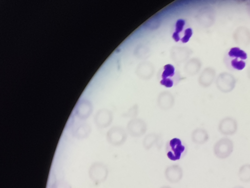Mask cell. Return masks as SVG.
<instances>
[{"instance_id":"obj_4","label":"cell","mask_w":250,"mask_h":188,"mask_svg":"<svg viewBox=\"0 0 250 188\" xmlns=\"http://www.w3.org/2000/svg\"><path fill=\"white\" fill-rule=\"evenodd\" d=\"M126 130L129 135L134 138L144 136L147 130L146 122L140 118H131L127 122Z\"/></svg>"},{"instance_id":"obj_16","label":"cell","mask_w":250,"mask_h":188,"mask_svg":"<svg viewBox=\"0 0 250 188\" xmlns=\"http://www.w3.org/2000/svg\"><path fill=\"white\" fill-rule=\"evenodd\" d=\"M161 188H170V187H168V186H164V187H161Z\"/></svg>"},{"instance_id":"obj_7","label":"cell","mask_w":250,"mask_h":188,"mask_svg":"<svg viewBox=\"0 0 250 188\" xmlns=\"http://www.w3.org/2000/svg\"><path fill=\"white\" fill-rule=\"evenodd\" d=\"M163 144L162 136L156 133H148L145 136L142 141L143 148L149 150L154 147L161 149Z\"/></svg>"},{"instance_id":"obj_11","label":"cell","mask_w":250,"mask_h":188,"mask_svg":"<svg viewBox=\"0 0 250 188\" xmlns=\"http://www.w3.org/2000/svg\"><path fill=\"white\" fill-rule=\"evenodd\" d=\"M238 176L242 182L250 181V164H245L240 167L238 171Z\"/></svg>"},{"instance_id":"obj_2","label":"cell","mask_w":250,"mask_h":188,"mask_svg":"<svg viewBox=\"0 0 250 188\" xmlns=\"http://www.w3.org/2000/svg\"><path fill=\"white\" fill-rule=\"evenodd\" d=\"M234 145L232 141L228 138H223L215 143L213 151L217 158L225 159L231 154Z\"/></svg>"},{"instance_id":"obj_5","label":"cell","mask_w":250,"mask_h":188,"mask_svg":"<svg viewBox=\"0 0 250 188\" xmlns=\"http://www.w3.org/2000/svg\"><path fill=\"white\" fill-rule=\"evenodd\" d=\"M237 129V121L231 117L223 118L218 124V130L221 134L224 135H232L236 132Z\"/></svg>"},{"instance_id":"obj_6","label":"cell","mask_w":250,"mask_h":188,"mask_svg":"<svg viewBox=\"0 0 250 188\" xmlns=\"http://www.w3.org/2000/svg\"><path fill=\"white\" fill-rule=\"evenodd\" d=\"M166 179L169 182L176 183L181 181L183 176L182 167L178 164L168 165L165 169Z\"/></svg>"},{"instance_id":"obj_3","label":"cell","mask_w":250,"mask_h":188,"mask_svg":"<svg viewBox=\"0 0 250 188\" xmlns=\"http://www.w3.org/2000/svg\"><path fill=\"white\" fill-rule=\"evenodd\" d=\"M128 135L126 129L122 126H115L108 131L106 137L111 145L120 146L126 142Z\"/></svg>"},{"instance_id":"obj_9","label":"cell","mask_w":250,"mask_h":188,"mask_svg":"<svg viewBox=\"0 0 250 188\" xmlns=\"http://www.w3.org/2000/svg\"><path fill=\"white\" fill-rule=\"evenodd\" d=\"M159 106L163 110H168L172 107L174 98L169 93H164L161 94L158 98Z\"/></svg>"},{"instance_id":"obj_8","label":"cell","mask_w":250,"mask_h":188,"mask_svg":"<svg viewBox=\"0 0 250 188\" xmlns=\"http://www.w3.org/2000/svg\"><path fill=\"white\" fill-rule=\"evenodd\" d=\"M209 139L207 131L203 128H197L191 133V141L197 145H202L206 143Z\"/></svg>"},{"instance_id":"obj_12","label":"cell","mask_w":250,"mask_h":188,"mask_svg":"<svg viewBox=\"0 0 250 188\" xmlns=\"http://www.w3.org/2000/svg\"><path fill=\"white\" fill-rule=\"evenodd\" d=\"M229 55L232 56H237L244 59L247 57L246 54L238 48H232L229 52Z\"/></svg>"},{"instance_id":"obj_13","label":"cell","mask_w":250,"mask_h":188,"mask_svg":"<svg viewBox=\"0 0 250 188\" xmlns=\"http://www.w3.org/2000/svg\"><path fill=\"white\" fill-rule=\"evenodd\" d=\"M173 68L172 66L171 67L170 65H168L164 70L163 76L166 77L172 75L173 73Z\"/></svg>"},{"instance_id":"obj_14","label":"cell","mask_w":250,"mask_h":188,"mask_svg":"<svg viewBox=\"0 0 250 188\" xmlns=\"http://www.w3.org/2000/svg\"><path fill=\"white\" fill-rule=\"evenodd\" d=\"M232 64L234 67L237 69L241 70L245 66V64L242 61H238L237 60L233 61L232 62Z\"/></svg>"},{"instance_id":"obj_15","label":"cell","mask_w":250,"mask_h":188,"mask_svg":"<svg viewBox=\"0 0 250 188\" xmlns=\"http://www.w3.org/2000/svg\"><path fill=\"white\" fill-rule=\"evenodd\" d=\"M232 188H244V187H242V186H236V187H234Z\"/></svg>"},{"instance_id":"obj_10","label":"cell","mask_w":250,"mask_h":188,"mask_svg":"<svg viewBox=\"0 0 250 188\" xmlns=\"http://www.w3.org/2000/svg\"><path fill=\"white\" fill-rule=\"evenodd\" d=\"M113 116L112 113L108 111L101 112L98 117V122L100 126L105 127L109 126L112 121Z\"/></svg>"},{"instance_id":"obj_1","label":"cell","mask_w":250,"mask_h":188,"mask_svg":"<svg viewBox=\"0 0 250 188\" xmlns=\"http://www.w3.org/2000/svg\"><path fill=\"white\" fill-rule=\"evenodd\" d=\"M188 147L183 141L178 138L168 140L165 145L167 157L170 160L175 161L181 159L187 152Z\"/></svg>"}]
</instances>
